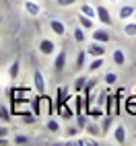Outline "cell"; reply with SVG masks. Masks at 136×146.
<instances>
[{
  "mask_svg": "<svg viewBox=\"0 0 136 146\" xmlns=\"http://www.w3.org/2000/svg\"><path fill=\"white\" fill-rule=\"evenodd\" d=\"M37 50H39L41 56H56V52H58L54 39H47V37L39 39V43H37Z\"/></svg>",
  "mask_w": 136,
  "mask_h": 146,
  "instance_id": "6da1fadb",
  "label": "cell"
},
{
  "mask_svg": "<svg viewBox=\"0 0 136 146\" xmlns=\"http://www.w3.org/2000/svg\"><path fill=\"white\" fill-rule=\"evenodd\" d=\"M95 21H101V25H105V27H109L113 21H111V15H109V11H107V6H103V4H99L95 8Z\"/></svg>",
  "mask_w": 136,
  "mask_h": 146,
  "instance_id": "7a4b0ae2",
  "label": "cell"
},
{
  "mask_svg": "<svg viewBox=\"0 0 136 146\" xmlns=\"http://www.w3.org/2000/svg\"><path fill=\"white\" fill-rule=\"evenodd\" d=\"M66 60H68V54L64 52V50H60V52H56V58H54V72H64L66 70Z\"/></svg>",
  "mask_w": 136,
  "mask_h": 146,
  "instance_id": "3957f363",
  "label": "cell"
},
{
  "mask_svg": "<svg viewBox=\"0 0 136 146\" xmlns=\"http://www.w3.org/2000/svg\"><path fill=\"white\" fill-rule=\"evenodd\" d=\"M91 39L99 41V43H109L111 41V33L107 31V29H93L91 31Z\"/></svg>",
  "mask_w": 136,
  "mask_h": 146,
  "instance_id": "277c9868",
  "label": "cell"
},
{
  "mask_svg": "<svg viewBox=\"0 0 136 146\" xmlns=\"http://www.w3.org/2000/svg\"><path fill=\"white\" fill-rule=\"evenodd\" d=\"M87 54L93 56V58H101L105 56L107 52H105V43H99V41H91L89 47H87Z\"/></svg>",
  "mask_w": 136,
  "mask_h": 146,
  "instance_id": "5b68a950",
  "label": "cell"
},
{
  "mask_svg": "<svg viewBox=\"0 0 136 146\" xmlns=\"http://www.w3.org/2000/svg\"><path fill=\"white\" fill-rule=\"evenodd\" d=\"M33 86L39 95H45V78H43L41 70H33Z\"/></svg>",
  "mask_w": 136,
  "mask_h": 146,
  "instance_id": "8992f818",
  "label": "cell"
},
{
  "mask_svg": "<svg viewBox=\"0 0 136 146\" xmlns=\"http://www.w3.org/2000/svg\"><path fill=\"white\" fill-rule=\"evenodd\" d=\"M136 13V6L134 4H122L120 11H118V19L120 21H128V19H132Z\"/></svg>",
  "mask_w": 136,
  "mask_h": 146,
  "instance_id": "52a82bcc",
  "label": "cell"
},
{
  "mask_svg": "<svg viewBox=\"0 0 136 146\" xmlns=\"http://www.w3.org/2000/svg\"><path fill=\"white\" fill-rule=\"evenodd\" d=\"M25 13H27L29 17H37V15L41 13L39 2H37V0H25Z\"/></svg>",
  "mask_w": 136,
  "mask_h": 146,
  "instance_id": "ba28073f",
  "label": "cell"
},
{
  "mask_svg": "<svg viewBox=\"0 0 136 146\" xmlns=\"http://www.w3.org/2000/svg\"><path fill=\"white\" fill-rule=\"evenodd\" d=\"M50 29H52V33L56 37H62L66 33V25L60 21V19H52V21H50Z\"/></svg>",
  "mask_w": 136,
  "mask_h": 146,
  "instance_id": "9c48e42d",
  "label": "cell"
},
{
  "mask_svg": "<svg viewBox=\"0 0 136 146\" xmlns=\"http://www.w3.org/2000/svg\"><path fill=\"white\" fill-rule=\"evenodd\" d=\"M113 140L118 144H126V125L124 123H118L113 128Z\"/></svg>",
  "mask_w": 136,
  "mask_h": 146,
  "instance_id": "30bf717a",
  "label": "cell"
},
{
  "mask_svg": "<svg viewBox=\"0 0 136 146\" xmlns=\"http://www.w3.org/2000/svg\"><path fill=\"white\" fill-rule=\"evenodd\" d=\"M111 60H113L115 66H124V64H126V54H124V50H120V47H118V50H113V52H111Z\"/></svg>",
  "mask_w": 136,
  "mask_h": 146,
  "instance_id": "8fae6325",
  "label": "cell"
},
{
  "mask_svg": "<svg viewBox=\"0 0 136 146\" xmlns=\"http://www.w3.org/2000/svg\"><path fill=\"white\" fill-rule=\"evenodd\" d=\"M95 19H91V17H85V15H79V25L83 27V29H91V31H93V29H95Z\"/></svg>",
  "mask_w": 136,
  "mask_h": 146,
  "instance_id": "7c38bea8",
  "label": "cell"
},
{
  "mask_svg": "<svg viewBox=\"0 0 136 146\" xmlns=\"http://www.w3.org/2000/svg\"><path fill=\"white\" fill-rule=\"evenodd\" d=\"M124 33L128 35V37H136V21H126L124 23Z\"/></svg>",
  "mask_w": 136,
  "mask_h": 146,
  "instance_id": "4fadbf2b",
  "label": "cell"
},
{
  "mask_svg": "<svg viewBox=\"0 0 136 146\" xmlns=\"http://www.w3.org/2000/svg\"><path fill=\"white\" fill-rule=\"evenodd\" d=\"M60 115L62 117H68V119H72L74 117V111L68 107V101H64V103H60Z\"/></svg>",
  "mask_w": 136,
  "mask_h": 146,
  "instance_id": "5bb4252c",
  "label": "cell"
},
{
  "mask_svg": "<svg viewBox=\"0 0 136 146\" xmlns=\"http://www.w3.org/2000/svg\"><path fill=\"white\" fill-rule=\"evenodd\" d=\"M103 64H105V56H101V58H95V60L89 64V72H97L99 68H103Z\"/></svg>",
  "mask_w": 136,
  "mask_h": 146,
  "instance_id": "9a60e30c",
  "label": "cell"
},
{
  "mask_svg": "<svg viewBox=\"0 0 136 146\" xmlns=\"http://www.w3.org/2000/svg\"><path fill=\"white\" fill-rule=\"evenodd\" d=\"M19 70H21V64H19V60H15V62L11 64V68H8V78L15 80L17 76H19Z\"/></svg>",
  "mask_w": 136,
  "mask_h": 146,
  "instance_id": "2e32d148",
  "label": "cell"
},
{
  "mask_svg": "<svg viewBox=\"0 0 136 146\" xmlns=\"http://www.w3.org/2000/svg\"><path fill=\"white\" fill-rule=\"evenodd\" d=\"M85 84H87V76H85V74L76 76V80H74V91H76V93H83V91H85Z\"/></svg>",
  "mask_w": 136,
  "mask_h": 146,
  "instance_id": "e0dca14e",
  "label": "cell"
},
{
  "mask_svg": "<svg viewBox=\"0 0 136 146\" xmlns=\"http://www.w3.org/2000/svg\"><path fill=\"white\" fill-rule=\"evenodd\" d=\"M45 128L50 130L52 134H56V132H60V121H58V119H54V117H50V119L45 121Z\"/></svg>",
  "mask_w": 136,
  "mask_h": 146,
  "instance_id": "ac0fdd59",
  "label": "cell"
},
{
  "mask_svg": "<svg viewBox=\"0 0 136 146\" xmlns=\"http://www.w3.org/2000/svg\"><path fill=\"white\" fill-rule=\"evenodd\" d=\"M0 121H2V123L11 121V109H8L6 105H0Z\"/></svg>",
  "mask_w": 136,
  "mask_h": 146,
  "instance_id": "d6986e66",
  "label": "cell"
},
{
  "mask_svg": "<svg viewBox=\"0 0 136 146\" xmlns=\"http://www.w3.org/2000/svg\"><path fill=\"white\" fill-rule=\"evenodd\" d=\"M72 35H74V41H76V43H85V39H87V37H85V29H83L81 25L74 29Z\"/></svg>",
  "mask_w": 136,
  "mask_h": 146,
  "instance_id": "ffe728a7",
  "label": "cell"
},
{
  "mask_svg": "<svg viewBox=\"0 0 136 146\" xmlns=\"http://www.w3.org/2000/svg\"><path fill=\"white\" fill-rule=\"evenodd\" d=\"M85 60H87V50H81L79 54H76V70H83Z\"/></svg>",
  "mask_w": 136,
  "mask_h": 146,
  "instance_id": "44dd1931",
  "label": "cell"
},
{
  "mask_svg": "<svg viewBox=\"0 0 136 146\" xmlns=\"http://www.w3.org/2000/svg\"><path fill=\"white\" fill-rule=\"evenodd\" d=\"M31 142V138H29L27 134H17L15 138H13V144H19V146H23V144H29Z\"/></svg>",
  "mask_w": 136,
  "mask_h": 146,
  "instance_id": "7402d4cb",
  "label": "cell"
},
{
  "mask_svg": "<svg viewBox=\"0 0 136 146\" xmlns=\"http://www.w3.org/2000/svg\"><path fill=\"white\" fill-rule=\"evenodd\" d=\"M103 82L107 84V86H113L115 82H118V74H115V72H107V74L103 76Z\"/></svg>",
  "mask_w": 136,
  "mask_h": 146,
  "instance_id": "603a6c76",
  "label": "cell"
},
{
  "mask_svg": "<svg viewBox=\"0 0 136 146\" xmlns=\"http://www.w3.org/2000/svg\"><path fill=\"white\" fill-rule=\"evenodd\" d=\"M81 15H85V17H91V19H95V8H93L91 4H81Z\"/></svg>",
  "mask_w": 136,
  "mask_h": 146,
  "instance_id": "cb8c5ba5",
  "label": "cell"
},
{
  "mask_svg": "<svg viewBox=\"0 0 136 146\" xmlns=\"http://www.w3.org/2000/svg\"><path fill=\"white\" fill-rule=\"evenodd\" d=\"M85 130H87V132H89L91 136H99V134H101V130H99V128H97V125H95V123H87V125H85Z\"/></svg>",
  "mask_w": 136,
  "mask_h": 146,
  "instance_id": "d4e9b609",
  "label": "cell"
},
{
  "mask_svg": "<svg viewBox=\"0 0 136 146\" xmlns=\"http://www.w3.org/2000/svg\"><path fill=\"white\" fill-rule=\"evenodd\" d=\"M111 123H113V117H111V115H107V117L103 119V130H101V132L105 134V132H107V130L111 128Z\"/></svg>",
  "mask_w": 136,
  "mask_h": 146,
  "instance_id": "484cf974",
  "label": "cell"
},
{
  "mask_svg": "<svg viewBox=\"0 0 136 146\" xmlns=\"http://www.w3.org/2000/svg\"><path fill=\"white\" fill-rule=\"evenodd\" d=\"M76 125H79L81 130H85V125H87V117L81 113V115H76Z\"/></svg>",
  "mask_w": 136,
  "mask_h": 146,
  "instance_id": "4316f807",
  "label": "cell"
},
{
  "mask_svg": "<svg viewBox=\"0 0 136 146\" xmlns=\"http://www.w3.org/2000/svg\"><path fill=\"white\" fill-rule=\"evenodd\" d=\"M79 132H81L79 125H70V128H66V136H76Z\"/></svg>",
  "mask_w": 136,
  "mask_h": 146,
  "instance_id": "83f0119b",
  "label": "cell"
},
{
  "mask_svg": "<svg viewBox=\"0 0 136 146\" xmlns=\"http://www.w3.org/2000/svg\"><path fill=\"white\" fill-rule=\"evenodd\" d=\"M79 0H56V4L58 6H72V4H76Z\"/></svg>",
  "mask_w": 136,
  "mask_h": 146,
  "instance_id": "f1b7e54d",
  "label": "cell"
},
{
  "mask_svg": "<svg viewBox=\"0 0 136 146\" xmlns=\"http://www.w3.org/2000/svg\"><path fill=\"white\" fill-rule=\"evenodd\" d=\"M4 136H8V128H6V123L0 121V138H4Z\"/></svg>",
  "mask_w": 136,
  "mask_h": 146,
  "instance_id": "f546056e",
  "label": "cell"
},
{
  "mask_svg": "<svg viewBox=\"0 0 136 146\" xmlns=\"http://www.w3.org/2000/svg\"><path fill=\"white\" fill-rule=\"evenodd\" d=\"M31 109H33V113H35V115L39 113V101H37V99H33V101H31Z\"/></svg>",
  "mask_w": 136,
  "mask_h": 146,
  "instance_id": "4dcf8cb0",
  "label": "cell"
},
{
  "mask_svg": "<svg viewBox=\"0 0 136 146\" xmlns=\"http://www.w3.org/2000/svg\"><path fill=\"white\" fill-rule=\"evenodd\" d=\"M23 117H25V123H33L35 121V117H33L31 113H23Z\"/></svg>",
  "mask_w": 136,
  "mask_h": 146,
  "instance_id": "1f68e13d",
  "label": "cell"
},
{
  "mask_svg": "<svg viewBox=\"0 0 136 146\" xmlns=\"http://www.w3.org/2000/svg\"><path fill=\"white\" fill-rule=\"evenodd\" d=\"M0 25H2V15H0Z\"/></svg>",
  "mask_w": 136,
  "mask_h": 146,
  "instance_id": "d6a6232c",
  "label": "cell"
},
{
  "mask_svg": "<svg viewBox=\"0 0 136 146\" xmlns=\"http://www.w3.org/2000/svg\"><path fill=\"white\" fill-rule=\"evenodd\" d=\"M37 2H39V0H37Z\"/></svg>",
  "mask_w": 136,
  "mask_h": 146,
  "instance_id": "836d02e7",
  "label": "cell"
}]
</instances>
